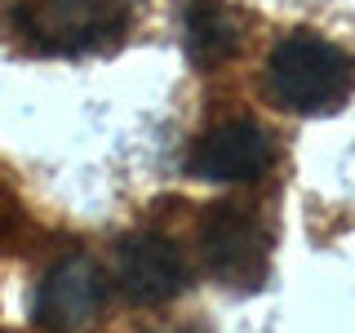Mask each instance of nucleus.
Here are the masks:
<instances>
[{
    "instance_id": "nucleus-1",
    "label": "nucleus",
    "mask_w": 355,
    "mask_h": 333,
    "mask_svg": "<svg viewBox=\"0 0 355 333\" xmlns=\"http://www.w3.org/2000/svg\"><path fill=\"white\" fill-rule=\"evenodd\" d=\"M266 76H271V94L297 116H329L355 89V62L338 44L311 36V31H297L275 44Z\"/></svg>"
},
{
    "instance_id": "nucleus-2",
    "label": "nucleus",
    "mask_w": 355,
    "mask_h": 333,
    "mask_svg": "<svg viewBox=\"0 0 355 333\" xmlns=\"http://www.w3.org/2000/svg\"><path fill=\"white\" fill-rule=\"evenodd\" d=\"M133 0H22L14 9L18 31L40 49L80 53L116 36Z\"/></svg>"
},
{
    "instance_id": "nucleus-3",
    "label": "nucleus",
    "mask_w": 355,
    "mask_h": 333,
    "mask_svg": "<svg viewBox=\"0 0 355 333\" xmlns=\"http://www.w3.org/2000/svg\"><path fill=\"white\" fill-rule=\"evenodd\" d=\"M209 271L231 289H258L266 275V231L244 209H214L200 227Z\"/></svg>"
},
{
    "instance_id": "nucleus-4",
    "label": "nucleus",
    "mask_w": 355,
    "mask_h": 333,
    "mask_svg": "<svg viewBox=\"0 0 355 333\" xmlns=\"http://www.w3.org/2000/svg\"><path fill=\"white\" fill-rule=\"evenodd\" d=\"M103 271H98L94 258H85V253H71V258L53 262L49 275L40 280L36 289V320L44 329L53 333H76L85 329L89 320L98 316V307H103Z\"/></svg>"
},
{
    "instance_id": "nucleus-5",
    "label": "nucleus",
    "mask_w": 355,
    "mask_h": 333,
    "mask_svg": "<svg viewBox=\"0 0 355 333\" xmlns=\"http://www.w3.org/2000/svg\"><path fill=\"white\" fill-rule=\"evenodd\" d=\"M116 284L125 298H133L142 307L169 302V298H178L187 289V262L164 236H138L120 249Z\"/></svg>"
},
{
    "instance_id": "nucleus-6",
    "label": "nucleus",
    "mask_w": 355,
    "mask_h": 333,
    "mask_svg": "<svg viewBox=\"0 0 355 333\" xmlns=\"http://www.w3.org/2000/svg\"><path fill=\"white\" fill-rule=\"evenodd\" d=\"M266 164H271V147H266L262 129L249 120L218 125L191 151V173L205 182H253Z\"/></svg>"
},
{
    "instance_id": "nucleus-7",
    "label": "nucleus",
    "mask_w": 355,
    "mask_h": 333,
    "mask_svg": "<svg viewBox=\"0 0 355 333\" xmlns=\"http://www.w3.org/2000/svg\"><path fill=\"white\" fill-rule=\"evenodd\" d=\"M187 44L200 62H222L236 49V27L222 14L218 0H191L187 5Z\"/></svg>"
}]
</instances>
